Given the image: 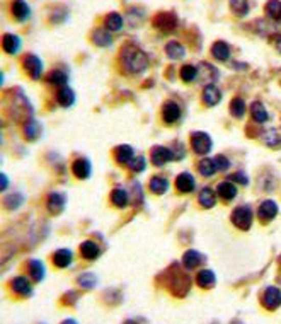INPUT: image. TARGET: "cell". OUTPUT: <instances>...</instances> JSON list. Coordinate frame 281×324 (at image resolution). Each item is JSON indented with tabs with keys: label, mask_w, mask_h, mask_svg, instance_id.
<instances>
[{
	"label": "cell",
	"mask_w": 281,
	"mask_h": 324,
	"mask_svg": "<svg viewBox=\"0 0 281 324\" xmlns=\"http://www.w3.org/2000/svg\"><path fill=\"white\" fill-rule=\"evenodd\" d=\"M166 53H167L169 58H172V60H181V58L186 57V48H184L181 43L171 41V43H167Z\"/></svg>",
	"instance_id": "obj_24"
},
{
	"label": "cell",
	"mask_w": 281,
	"mask_h": 324,
	"mask_svg": "<svg viewBox=\"0 0 281 324\" xmlns=\"http://www.w3.org/2000/svg\"><path fill=\"white\" fill-rule=\"evenodd\" d=\"M125 324H140V322H136V321H131V319H130V321H126Z\"/></svg>",
	"instance_id": "obj_49"
},
{
	"label": "cell",
	"mask_w": 281,
	"mask_h": 324,
	"mask_svg": "<svg viewBox=\"0 0 281 324\" xmlns=\"http://www.w3.org/2000/svg\"><path fill=\"white\" fill-rule=\"evenodd\" d=\"M92 173V166L87 159H77L74 162V174L79 179H87Z\"/></svg>",
	"instance_id": "obj_16"
},
{
	"label": "cell",
	"mask_w": 281,
	"mask_h": 324,
	"mask_svg": "<svg viewBox=\"0 0 281 324\" xmlns=\"http://www.w3.org/2000/svg\"><path fill=\"white\" fill-rule=\"evenodd\" d=\"M2 48H4V52L5 53H9V55H15V53H19V50H20V38L17 36V34H4V38H2Z\"/></svg>",
	"instance_id": "obj_10"
},
{
	"label": "cell",
	"mask_w": 281,
	"mask_h": 324,
	"mask_svg": "<svg viewBox=\"0 0 281 324\" xmlns=\"http://www.w3.org/2000/svg\"><path fill=\"white\" fill-rule=\"evenodd\" d=\"M12 290L20 297H29L33 295V285L29 283V280L26 276H15L12 283H10Z\"/></svg>",
	"instance_id": "obj_8"
},
{
	"label": "cell",
	"mask_w": 281,
	"mask_h": 324,
	"mask_svg": "<svg viewBox=\"0 0 281 324\" xmlns=\"http://www.w3.org/2000/svg\"><path fill=\"white\" fill-rule=\"evenodd\" d=\"M191 145L196 154H208L213 147V142L209 138L208 133H203V131H196L191 136Z\"/></svg>",
	"instance_id": "obj_3"
},
{
	"label": "cell",
	"mask_w": 281,
	"mask_h": 324,
	"mask_svg": "<svg viewBox=\"0 0 281 324\" xmlns=\"http://www.w3.org/2000/svg\"><path fill=\"white\" fill-rule=\"evenodd\" d=\"M199 75V70L198 67H194V65H184L181 68V79L184 82H194V80L198 79Z\"/></svg>",
	"instance_id": "obj_38"
},
{
	"label": "cell",
	"mask_w": 281,
	"mask_h": 324,
	"mask_svg": "<svg viewBox=\"0 0 281 324\" xmlns=\"http://www.w3.org/2000/svg\"><path fill=\"white\" fill-rule=\"evenodd\" d=\"M230 113H232L235 118H242L245 114V103L240 98H235L232 99V103H230Z\"/></svg>",
	"instance_id": "obj_40"
},
{
	"label": "cell",
	"mask_w": 281,
	"mask_h": 324,
	"mask_svg": "<svg viewBox=\"0 0 281 324\" xmlns=\"http://www.w3.org/2000/svg\"><path fill=\"white\" fill-rule=\"evenodd\" d=\"M261 138H263V142L268 147H273V149H278V147H281V135L278 130H266L261 133Z\"/></svg>",
	"instance_id": "obj_21"
},
{
	"label": "cell",
	"mask_w": 281,
	"mask_h": 324,
	"mask_svg": "<svg viewBox=\"0 0 281 324\" xmlns=\"http://www.w3.org/2000/svg\"><path fill=\"white\" fill-rule=\"evenodd\" d=\"M104 26H106L107 31H120V29L123 28V17L118 12H112L106 17Z\"/></svg>",
	"instance_id": "obj_32"
},
{
	"label": "cell",
	"mask_w": 281,
	"mask_h": 324,
	"mask_svg": "<svg viewBox=\"0 0 281 324\" xmlns=\"http://www.w3.org/2000/svg\"><path fill=\"white\" fill-rule=\"evenodd\" d=\"M61 324H77V321H75V319H65Z\"/></svg>",
	"instance_id": "obj_48"
},
{
	"label": "cell",
	"mask_w": 281,
	"mask_h": 324,
	"mask_svg": "<svg viewBox=\"0 0 281 324\" xmlns=\"http://www.w3.org/2000/svg\"><path fill=\"white\" fill-rule=\"evenodd\" d=\"M199 203L204 209H212L217 203V198H215V193L212 188H204L201 193H199Z\"/></svg>",
	"instance_id": "obj_36"
},
{
	"label": "cell",
	"mask_w": 281,
	"mask_h": 324,
	"mask_svg": "<svg viewBox=\"0 0 281 324\" xmlns=\"http://www.w3.org/2000/svg\"><path fill=\"white\" fill-rule=\"evenodd\" d=\"M133 149L130 145H120L116 149V160L120 162V164H130V160L133 159Z\"/></svg>",
	"instance_id": "obj_30"
},
{
	"label": "cell",
	"mask_w": 281,
	"mask_h": 324,
	"mask_svg": "<svg viewBox=\"0 0 281 324\" xmlns=\"http://www.w3.org/2000/svg\"><path fill=\"white\" fill-rule=\"evenodd\" d=\"M80 252L85 260H97V256L101 254V249L94 241H84L80 244Z\"/></svg>",
	"instance_id": "obj_18"
},
{
	"label": "cell",
	"mask_w": 281,
	"mask_h": 324,
	"mask_svg": "<svg viewBox=\"0 0 281 324\" xmlns=\"http://www.w3.org/2000/svg\"><path fill=\"white\" fill-rule=\"evenodd\" d=\"M174 157H176L174 155V152L171 149H167V147H155L152 152V162L157 166V168H160V166L171 162Z\"/></svg>",
	"instance_id": "obj_7"
},
{
	"label": "cell",
	"mask_w": 281,
	"mask_h": 324,
	"mask_svg": "<svg viewBox=\"0 0 281 324\" xmlns=\"http://www.w3.org/2000/svg\"><path fill=\"white\" fill-rule=\"evenodd\" d=\"M56 99H58V103L63 106V108H70L72 104L75 103V94L74 90H72L70 87H61L58 90V94H56Z\"/></svg>",
	"instance_id": "obj_26"
},
{
	"label": "cell",
	"mask_w": 281,
	"mask_h": 324,
	"mask_svg": "<svg viewBox=\"0 0 281 324\" xmlns=\"http://www.w3.org/2000/svg\"><path fill=\"white\" fill-rule=\"evenodd\" d=\"M150 190L155 195H163L169 190V181L166 178H162V176H155V178H152L150 181Z\"/></svg>",
	"instance_id": "obj_31"
},
{
	"label": "cell",
	"mask_w": 281,
	"mask_h": 324,
	"mask_svg": "<svg viewBox=\"0 0 281 324\" xmlns=\"http://www.w3.org/2000/svg\"><path fill=\"white\" fill-rule=\"evenodd\" d=\"M0 179H2V190H7V183H9V181H7V176L2 174V176H0Z\"/></svg>",
	"instance_id": "obj_47"
},
{
	"label": "cell",
	"mask_w": 281,
	"mask_h": 324,
	"mask_svg": "<svg viewBox=\"0 0 281 324\" xmlns=\"http://www.w3.org/2000/svg\"><path fill=\"white\" fill-rule=\"evenodd\" d=\"M92 41H94V44H97V47H111L112 36L107 29H97V31H94V34H92Z\"/></svg>",
	"instance_id": "obj_27"
},
{
	"label": "cell",
	"mask_w": 281,
	"mask_h": 324,
	"mask_svg": "<svg viewBox=\"0 0 281 324\" xmlns=\"http://www.w3.org/2000/svg\"><path fill=\"white\" fill-rule=\"evenodd\" d=\"M12 14L17 21H28L31 17V7L24 0H14L12 2Z\"/></svg>",
	"instance_id": "obj_13"
},
{
	"label": "cell",
	"mask_w": 281,
	"mask_h": 324,
	"mask_svg": "<svg viewBox=\"0 0 281 324\" xmlns=\"http://www.w3.org/2000/svg\"><path fill=\"white\" fill-rule=\"evenodd\" d=\"M274 47H276V50H278V52L281 53V34H278V36L274 38Z\"/></svg>",
	"instance_id": "obj_46"
},
{
	"label": "cell",
	"mask_w": 281,
	"mask_h": 324,
	"mask_svg": "<svg viewBox=\"0 0 281 324\" xmlns=\"http://www.w3.org/2000/svg\"><path fill=\"white\" fill-rule=\"evenodd\" d=\"M230 9H232V12L235 14V16H239V17L247 16L249 0H230Z\"/></svg>",
	"instance_id": "obj_33"
},
{
	"label": "cell",
	"mask_w": 281,
	"mask_h": 324,
	"mask_svg": "<svg viewBox=\"0 0 281 324\" xmlns=\"http://www.w3.org/2000/svg\"><path fill=\"white\" fill-rule=\"evenodd\" d=\"M212 53L218 62H225L230 57V47L225 41H217L212 47Z\"/></svg>",
	"instance_id": "obj_25"
},
{
	"label": "cell",
	"mask_w": 281,
	"mask_h": 324,
	"mask_svg": "<svg viewBox=\"0 0 281 324\" xmlns=\"http://www.w3.org/2000/svg\"><path fill=\"white\" fill-rule=\"evenodd\" d=\"M264 9H266L268 17H271L276 22H281V2L279 0H269Z\"/></svg>",
	"instance_id": "obj_29"
},
{
	"label": "cell",
	"mask_w": 281,
	"mask_h": 324,
	"mask_svg": "<svg viewBox=\"0 0 281 324\" xmlns=\"http://www.w3.org/2000/svg\"><path fill=\"white\" fill-rule=\"evenodd\" d=\"M24 68L26 72L31 75V79L38 80L41 77V74H43V62H41L36 55H28V57L24 58Z\"/></svg>",
	"instance_id": "obj_6"
},
{
	"label": "cell",
	"mask_w": 281,
	"mask_h": 324,
	"mask_svg": "<svg viewBox=\"0 0 281 324\" xmlns=\"http://www.w3.org/2000/svg\"><path fill=\"white\" fill-rule=\"evenodd\" d=\"M121 63L128 74L140 75L148 67V57L145 55V52H142L135 44H126L121 50Z\"/></svg>",
	"instance_id": "obj_1"
},
{
	"label": "cell",
	"mask_w": 281,
	"mask_h": 324,
	"mask_svg": "<svg viewBox=\"0 0 281 324\" xmlns=\"http://www.w3.org/2000/svg\"><path fill=\"white\" fill-rule=\"evenodd\" d=\"M194 186H196V181H194L193 174L189 173H182L177 176L176 179V188L181 191V193H191L194 190Z\"/></svg>",
	"instance_id": "obj_12"
},
{
	"label": "cell",
	"mask_w": 281,
	"mask_h": 324,
	"mask_svg": "<svg viewBox=\"0 0 281 324\" xmlns=\"http://www.w3.org/2000/svg\"><path fill=\"white\" fill-rule=\"evenodd\" d=\"M111 200H112V203L118 206V209H125V206L128 205V193H126V190L114 188V191H112V195H111Z\"/></svg>",
	"instance_id": "obj_35"
},
{
	"label": "cell",
	"mask_w": 281,
	"mask_h": 324,
	"mask_svg": "<svg viewBox=\"0 0 281 324\" xmlns=\"http://www.w3.org/2000/svg\"><path fill=\"white\" fill-rule=\"evenodd\" d=\"M162 116H163V120H166L167 123H176V121L181 118V108H179L177 103L169 101V103H166V106H163Z\"/></svg>",
	"instance_id": "obj_15"
},
{
	"label": "cell",
	"mask_w": 281,
	"mask_h": 324,
	"mask_svg": "<svg viewBox=\"0 0 281 324\" xmlns=\"http://www.w3.org/2000/svg\"><path fill=\"white\" fill-rule=\"evenodd\" d=\"M263 306L268 311H274L281 306V290L278 287H268L263 293Z\"/></svg>",
	"instance_id": "obj_4"
},
{
	"label": "cell",
	"mask_w": 281,
	"mask_h": 324,
	"mask_svg": "<svg viewBox=\"0 0 281 324\" xmlns=\"http://www.w3.org/2000/svg\"><path fill=\"white\" fill-rule=\"evenodd\" d=\"M257 214H259L261 220H264V222L273 220L276 214H278V205H276V201H273V200H266L261 203Z\"/></svg>",
	"instance_id": "obj_9"
},
{
	"label": "cell",
	"mask_w": 281,
	"mask_h": 324,
	"mask_svg": "<svg viewBox=\"0 0 281 324\" xmlns=\"http://www.w3.org/2000/svg\"><path fill=\"white\" fill-rule=\"evenodd\" d=\"M203 101L208 106L218 104L220 101H222V90H220L217 85H213V84L206 85V87H204V90H203Z\"/></svg>",
	"instance_id": "obj_14"
},
{
	"label": "cell",
	"mask_w": 281,
	"mask_h": 324,
	"mask_svg": "<svg viewBox=\"0 0 281 324\" xmlns=\"http://www.w3.org/2000/svg\"><path fill=\"white\" fill-rule=\"evenodd\" d=\"M29 273H31V276L34 278V282H43L44 280V275H46V268L44 265L41 263L39 260H31L29 261Z\"/></svg>",
	"instance_id": "obj_22"
},
{
	"label": "cell",
	"mask_w": 281,
	"mask_h": 324,
	"mask_svg": "<svg viewBox=\"0 0 281 324\" xmlns=\"http://www.w3.org/2000/svg\"><path fill=\"white\" fill-rule=\"evenodd\" d=\"M198 285L203 287V288H212L215 285V282H217V276H215V273L212 270H201L199 271V275L196 278Z\"/></svg>",
	"instance_id": "obj_28"
},
{
	"label": "cell",
	"mask_w": 281,
	"mask_h": 324,
	"mask_svg": "<svg viewBox=\"0 0 281 324\" xmlns=\"http://www.w3.org/2000/svg\"><path fill=\"white\" fill-rule=\"evenodd\" d=\"M48 209L51 214H60L65 209V196L61 193H51L48 196Z\"/></svg>",
	"instance_id": "obj_23"
},
{
	"label": "cell",
	"mask_w": 281,
	"mask_h": 324,
	"mask_svg": "<svg viewBox=\"0 0 281 324\" xmlns=\"http://www.w3.org/2000/svg\"><path fill=\"white\" fill-rule=\"evenodd\" d=\"M232 222L240 230H249L250 225H252V212H250V206H245V205L237 206L232 214Z\"/></svg>",
	"instance_id": "obj_2"
},
{
	"label": "cell",
	"mask_w": 281,
	"mask_h": 324,
	"mask_svg": "<svg viewBox=\"0 0 281 324\" xmlns=\"http://www.w3.org/2000/svg\"><path fill=\"white\" fill-rule=\"evenodd\" d=\"M72 261H74V254H72L70 249H58L53 254V263L58 268H66L72 265Z\"/></svg>",
	"instance_id": "obj_19"
},
{
	"label": "cell",
	"mask_w": 281,
	"mask_h": 324,
	"mask_svg": "<svg viewBox=\"0 0 281 324\" xmlns=\"http://www.w3.org/2000/svg\"><path fill=\"white\" fill-rule=\"evenodd\" d=\"M128 168H130L133 173H142V171H145L147 168V160L143 155H138V157H133L130 160V164H128Z\"/></svg>",
	"instance_id": "obj_43"
},
{
	"label": "cell",
	"mask_w": 281,
	"mask_h": 324,
	"mask_svg": "<svg viewBox=\"0 0 281 324\" xmlns=\"http://www.w3.org/2000/svg\"><path fill=\"white\" fill-rule=\"evenodd\" d=\"M217 193L220 198H223V200H233L235 196H237V186H235L232 181H223V183H220L218 184V188H217Z\"/></svg>",
	"instance_id": "obj_17"
},
{
	"label": "cell",
	"mask_w": 281,
	"mask_h": 324,
	"mask_svg": "<svg viewBox=\"0 0 281 324\" xmlns=\"http://www.w3.org/2000/svg\"><path fill=\"white\" fill-rule=\"evenodd\" d=\"M204 261V258L201 252H198V251H186L184 252V256H182V265L186 270H194V268H198L201 263Z\"/></svg>",
	"instance_id": "obj_11"
},
{
	"label": "cell",
	"mask_w": 281,
	"mask_h": 324,
	"mask_svg": "<svg viewBox=\"0 0 281 324\" xmlns=\"http://www.w3.org/2000/svg\"><path fill=\"white\" fill-rule=\"evenodd\" d=\"M232 181H235V183H240V184H249V179H247V176H245L244 173H235L232 176Z\"/></svg>",
	"instance_id": "obj_45"
},
{
	"label": "cell",
	"mask_w": 281,
	"mask_h": 324,
	"mask_svg": "<svg viewBox=\"0 0 281 324\" xmlns=\"http://www.w3.org/2000/svg\"><path fill=\"white\" fill-rule=\"evenodd\" d=\"M250 113H252L254 121H257V123H266L269 118L268 111H266V108L261 103H254L252 108H250Z\"/></svg>",
	"instance_id": "obj_34"
},
{
	"label": "cell",
	"mask_w": 281,
	"mask_h": 324,
	"mask_svg": "<svg viewBox=\"0 0 281 324\" xmlns=\"http://www.w3.org/2000/svg\"><path fill=\"white\" fill-rule=\"evenodd\" d=\"M177 17L174 16L172 12H160L158 16L153 19V24H155V28H158L160 31H174L177 26Z\"/></svg>",
	"instance_id": "obj_5"
},
{
	"label": "cell",
	"mask_w": 281,
	"mask_h": 324,
	"mask_svg": "<svg viewBox=\"0 0 281 324\" xmlns=\"http://www.w3.org/2000/svg\"><path fill=\"white\" fill-rule=\"evenodd\" d=\"M41 133H43V126H41L39 121L29 120L28 123L24 125V135H26V138L36 140V138H39Z\"/></svg>",
	"instance_id": "obj_20"
},
{
	"label": "cell",
	"mask_w": 281,
	"mask_h": 324,
	"mask_svg": "<svg viewBox=\"0 0 281 324\" xmlns=\"http://www.w3.org/2000/svg\"><path fill=\"white\" fill-rule=\"evenodd\" d=\"M50 84H55V85H63L68 82V77H66V74L63 72V70H53V72L50 74Z\"/></svg>",
	"instance_id": "obj_42"
},
{
	"label": "cell",
	"mask_w": 281,
	"mask_h": 324,
	"mask_svg": "<svg viewBox=\"0 0 281 324\" xmlns=\"http://www.w3.org/2000/svg\"><path fill=\"white\" fill-rule=\"evenodd\" d=\"M77 282H79V285L82 288H85V290H90V288H94L97 285V276L94 273H84V275H80L77 278Z\"/></svg>",
	"instance_id": "obj_39"
},
{
	"label": "cell",
	"mask_w": 281,
	"mask_h": 324,
	"mask_svg": "<svg viewBox=\"0 0 281 324\" xmlns=\"http://www.w3.org/2000/svg\"><path fill=\"white\" fill-rule=\"evenodd\" d=\"M213 160H215V166H217V171H227L228 169L230 162L225 155H217Z\"/></svg>",
	"instance_id": "obj_44"
},
{
	"label": "cell",
	"mask_w": 281,
	"mask_h": 324,
	"mask_svg": "<svg viewBox=\"0 0 281 324\" xmlns=\"http://www.w3.org/2000/svg\"><path fill=\"white\" fill-rule=\"evenodd\" d=\"M198 169H199V174L204 176V178H212L215 174V171H217V166H215V160H212V159H203L199 162Z\"/></svg>",
	"instance_id": "obj_37"
},
{
	"label": "cell",
	"mask_w": 281,
	"mask_h": 324,
	"mask_svg": "<svg viewBox=\"0 0 281 324\" xmlns=\"http://www.w3.org/2000/svg\"><path fill=\"white\" fill-rule=\"evenodd\" d=\"M4 203H5V206H7L9 210H15V209H19V206L24 203V196L20 193H12V195H9L7 198L4 200Z\"/></svg>",
	"instance_id": "obj_41"
}]
</instances>
